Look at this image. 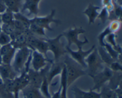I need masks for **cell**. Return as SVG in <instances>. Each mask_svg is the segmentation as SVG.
<instances>
[{
  "label": "cell",
  "instance_id": "obj_1",
  "mask_svg": "<svg viewBox=\"0 0 122 98\" xmlns=\"http://www.w3.org/2000/svg\"><path fill=\"white\" fill-rule=\"evenodd\" d=\"M63 63L66 69L68 87L71 86L79 78L86 75V70L71 59L67 54H66L63 57Z\"/></svg>",
  "mask_w": 122,
  "mask_h": 98
},
{
  "label": "cell",
  "instance_id": "obj_2",
  "mask_svg": "<svg viewBox=\"0 0 122 98\" xmlns=\"http://www.w3.org/2000/svg\"><path fill=\"white\" fill-rule=\"evenodd\" d=\"M31 53L32 50L27 47H24L16 50L11 66L18 75H20L25 72V67L30 57Z\"/></svg>",
  "mask_w": 122,
  "mask_h": 98
},
{
  "label": "cell",
  "instance_id": "obj_3",
  "mask_svg": "<svg viewBox=\"0 0 122 98\" xmlns=\"http://www.w3.org/2000/svg\"><path fill=\"white\" fill-rule=\"evenodd\" d=\"M85 63L86 64V68L85 69L86 74L90 77L102 71L105 67V64L101 60L97 48L86 58Z\"/></svg>",
  "mask_w": 122,
  "mask_h": 98
},
{
  "label": "cell",
  "instance_id": "obj_4",
  "mask_svg": "<svg viewBox=\"0 0 122 98\" xmlns=\"http://www.w3.org/2000/svg\"><path fill=\"white\" fill-rule=\"evenodd\" d=\"M86 33L85 30L83 29L82 27H77L75 26L74 27L69 28L66 31L63 32V36L66 38L67 40V44L66 46L70 47L72 44H75L77 49H82L83 46L86 44L89 43V40L86 37H85L83 41H81L79 39V35L81 34H84Z\"/></svg>",
  "mask_w": 122,
  "mask_h": 98
},
{
  "label": "cell",
  "instance_id": "obj_5",
  "mask_svg": "<svg viewBox=\"0 0 122 98\" xmlns=\"http://www.w3.org/2000/svg\"><path fill=\"white\" fill-rule=\"evenodd\" d=\"M63 37V34H60L57 37L52 38H46V43L48 46L49 51H51L54 55V61H58L63 60L64 55L67 54L66 46L61 41V38Z\"/></svg>",
  "mask_w": 122,
  "mask_h": 98
},
{
  "label": "cell",
  "instance_id": "obj_6",
  "mask_svg": "<svg viewBox=\"0 0 122 98\" xmlns=\"http://www.w3.org/2000/svg\"><path fill=\"white\" fill-rule=\"evenodd\" d=\"M56 10L53 9H52L50 14L44 17H38L35 16L34 17L30 19L31 23H34L38 25L39 27L46 29L50 31H54V29L50 27V24L54 23L56 25L61 24V21L58 19H56L54 18L56 15Z\"/></svg>",
  "mask_w": 122,
  "mask_h": 98
},
{
  "label": "cell",
  "instance_id": "obj_7",
  "mask_svg": "<svg viewBox=\"0 0 122 98\" xmlns=\"http://www.w3.org/2000/svg\"><path fill=\"white\" fill-rule=\"evenodd\" d=\"M113 74V72L107 66H105L104 68L95 75L92 76L91 77L93 79L94 86L91 89L94 91H100L101 87L104 85H106V83L108 82L112 78Z\"/></svg>",
  "mask_w": 122,
  "mask_h": 98
},
{
  "label": "cell",
  "instance_id": "obj_8",
  "mask_svg": "<svg viewBox=\"0 0 122 98\" xmlns=\"http://www.w3.org/2000/svg\"><path fill=\"white\" fill-rule=\"evenodd\" d=\"M95 48L96 46L94 44L92 46V47L88 50L83 51L82 48V49H77V51H74L71 49V47H69L66 46L67 54L77 63L79 64L85 69L86 68V64L85 63L86 58Z\"/></svg>",
  "mask_w": 122,
  "mask_h": 98
},
{
  "label": "cell",
  "instance_id": "obj_9",
  "mask_svg": "<svg viewBox=\"0 0 122 98\" xmlns=\"http://www.w3.org/2000/svg\"><path fill=\"white\" fill-rule=\"evenodd\" d=\"M53 60L46 58L42 53L38 51L32 50L31 53L30 65L32 68L35 71H39L45 67L48 62H52Z\"/></svg>",
  "mask_w": 122,
  "mask_h": 98
},
{
  "label": "cell",
  "instance_id": "obj_10",
  "mask_svg": "<svg viewBox=\"0 0 122 98\" xmlns=\"http://www.w3.org/2000/svg\"><path fill=\"white\" fill-rule=\"evenodd\" d=\"M64 66L63 59L58 61H52L46 74V78L50 85H51L53 79L56 76L60 75Z\"/></svg>",
  "mask_w": 122,
  "mask_h": 98
},
{
  "label": "cell",
  "instance_id": "obj_11",
  "mask_svg": "<svg viewBox=\"0 0 122 98\" xmlns=\"http://www.w3.org/2000/svg\"><path fill=\"white\" fill-rule=\"evenodd\" d=\"M75 98H101L99 92L91 89L89 91H85L77 86H75L71 89Z\"/></svg>",
  "mask_w": 122,
  "mask_h": 98
},
{
  "label": "cell",
  "instance_id": "obj_12",
  "mask_svg": "<svg viewBox=\"0 0 122 98\" xmlns=\"http://www.w3.org/2000/svg\"><path fill=\"white\" fill-rule=\"evenodd\" d=\"M41 0H24L23 5L20 13L27 10L29 15L38 16L39 13V4Z\"/></svg>",
  "mask_w": 122,
  "mask_h": 98
},
{
  "label": "cell",
  "instance_id": "obj_13",
  "mask_svg": "<svg viewBox=\"0 0 122 98\" xmlns=\"http://www.w3.org/2000/svg\"><path fill=\"white\" fill-rule=\"evenodd\" d=\"M18 74L14 71L11 64L2 63L0 65V77L2 80H13L18 76Z\"/></svg>",
  "mask_w": 122,
  "mask_h": 98
},
{
  "label": "cell",
  "instance_id": "obj_14",
  "mask_svg": "<svg viewBox=\"0 0 122 98\" xmlns=\"http://www.w3.org/2000/svg\"><path fill=\"white\" fill-rule=\"evenodd\" d=\"M101 9L100 7L94 5L92 3L89 4L85 10L83 11V14L86 15L88 18V24L89 25L94 24L95 20L99 15L98 10Z\"/></svg>",
  "mask_w": 122,
  "mask_h": 98
},
{
  "label": "cell",
  "instance_id": "obj_15",
  "mask_svg": "<svg viewBox=\"0 0 122 98\" xmlns=\"http://www.w3.org/2000/svg\"><path fill=\"white\" fill-rule=\"evenodd\" d=\"M20 92L22 93L23 98H44L39 89L35 88L30 85H27Z\"/></svg>",
  "mask_w": 122,
  "mask_h": 98
},
{
  "label": "cell",
  "instance_id": "obj_16",
  "mask_svg": "<svg viewBox=\"0 0 122 98\" xmlns=\"http://www.w3.org/2000/svg\"><path fill=\"white\" fill-rule=\"evenodd\" d=\"M5 5L7 9L13 13H20L23 5L24 0H2Z\"/></svg>",
  "mask_w": 122,
  "mask_h": 98
},
{
  "label": "cell",
  "instance_id": "obj_17",
  "mask_svg": "<svg viewBox=\"0 0 122 98\" xmlns=\"http://www.w3.org/2000/svg\"><path fill=\"white\" fill-rule=\"evenodd\" d=\"M122 81V72H113V76L110 80L108 81V83L107 85L111 89L114 90L121 87Z\"/></svg>",
  "mask_w": 122,
  "mask_h": 98
},
{
  "label": "cell",
  "instance_id": "obj_18",
  "mask_svg": "<svg viewBox=\"0 0 122 98\" xmlns=\"http://www.w3.org/2000/svg\"><path fill=\"white\" fill-rule=\"evenodd\" d=\"M60 86L61 87V98H67V73L65 65L64 64L63 70L60 75Z\"/></svg>",
  "mask_w": 122,
  "mask_h": 98
},
{
  "label": "cell",
  "instance_id": "obj_19",
  "mask_svg": "<svg viewBox=\"0 0 122 98\" xmlns=\"http://www.w3.org/2000/svg\"><path fill=\"white\" fill-rule=\"evenodd\" d=\"M97 51L105 66L108 67L113 61H116L111 57V55L108 54V53L104 47L99 46L98 48H97Z\"/></svg>",
  "mask_w": 122,
  "mask_h": 98
},
{
  "label": "cell",
  "instance_id": "obj_20",
  "mask_svg": "<svg viewBox=\"0 0 122 98\" xmlns=\"http://www.w3.org/2000/svg\"><path fill=\"white\" fill-rule=\"evenodd\" d=\"M116 34L114 33H110L106 37L104 41L106 40L105 43L110 45L118 53L120 54H122V48L116 42Z\"/></svg>",
  "mask_w": 122,
  "mask_h": 98
},
{
  "label": "cell",
  "instance_id": "obj_21",
  "mask_svg": "<svg viewBox=\"0 0 122 98\" xmlns=\"http://www.w3.org/2000/svg\"><path fill=\"white\" fill-rule=\"evenodd\" d=\"M100 93L101 98H121L118 96L115 91L111 89L107 85L101 87Z\"/></svg>",
  "mask_w": 122,
  "mask_h": 98
},
{
  "label": "cell",
  "instance_id": "obj_22",
  "mask_svg": "<svg viewBox=\"0 0 122 98\" xmlns=\"http://www.w3.org/2000/svg\"><path fill=\"white\" fill-rule=\"evenodd\" d=\"M49 86H50V83H48L46 76L43 79L41 85L40 87H39V90H40L41 93V94H42L44 98H51V93H50V90H49Z\"/></svg>",
  "mask_w": 122,
  "mask_h": 98
},
{
  "label": "cell",
  "instance_id": "obj_23",
  "mask_svg": "<svg viewBox=\"0 0 122 98\" xmlns=\"http://www.w3.org/2000/svg\"><path fill=\"white\" fill-rule=\"evenodd\" d=\"M14 18L15 20H19V21H20L23 25L25 30L29 29V27L31 24L30 19L28 18L27 17L23 15L22 13L20 12V13H14Z\"/></svg>",
  "mask_w": 122,
  "mask_h": 98
},
{
  "label": "cell",
  "instance_id": "obj_24",
  "mask_svg": "<svg viewBox=\"0 0 122 98\" xmlns=\"http://www.w3.org/2000/svg\"><path fill=\"white\" fill-rule=\"evenodd\" d=\"M29 30L32 32L33 34L36 35H39V36H44L45 38H47L46 34L45 32V29L42 27H39L38 25L35 24L34 23H31L30 26L29 27Z\"/></svg>",
  "mask_w": 122,
  "mask_h": 98
},
{
  "label": "cell",
  "instance_id": "obj_25",
  "mask_svg": "<svg viewBox=\"0 0 122 98\" xmlns=\"http://www.w3.org/2000/svg\"><path fill=\"white\" fill-rule=\"evenodd\" d=\"M1 15L2 23H12L14 20V13L8 9H6V10L1 14Z\"/></svg>",
  "mask_w": 122,
  "mask_h": 98
},
{
  "label": "cell",
  "instance_id": "obj_26",
  "mask_svg": "<svg viewBox=\"0 0 122 98\" xmlns=\"http://www.w3.org/2000/svg\"><path fill=\"white\" fill-rule=\"evenodd\" d=\"M15 51H16V49L13 47L10 51L5 54L4 55H2V63L6 64H11Z\"/></svg>",
  "mask_w": 122,
  "mask_h": 98
},
{
  "label": "cell",
  "instance_id": "obj_27",
  "mask_svg": "<svg viewBox=\"0 0 122 98\" xmlns=\"http://www.w3.org/2000/svg\"><path fill=\"white\" fill-rule=\"evenodd\" d=\"M0 97L1 98H14V94L5 89L4 81L0 77Z\"/></svg>",
  "mask_w": 122,
  "mask_h": 98
},
{
  "label": "cell",
  "instance_id": "obj_28",
  "mask_svg": "<svg viewBox=\"0 0 122 98\" xmlns=\"http://www.w3.org/2000/svg\"><path fill=\"white\" fill-rule=\"evenodd\" d=\"M1 31L9 35H11L15 30V28L13 26V22L12 23L8 24L2 23L1 26Z\"/></svg>",
  "mask_w": 122,
  "mask_h": 98
},
{
  "label": "cell",
  "instance_id": "obj_29",
  "mask_svg": "<svg viewBox=\"0 0 122 98\" xmlns=\"http://www.w3.org/2000/svg\"><path fill=\"white\" fill-rule=\"evenodd\" d=\"M110 33H112L111 32L110 30L109 27H107L106 28H105L104 30L103 31L101 32L100 34V35L98 36V40L99 44H100V46H102L103 47L104 45L105 44V41L104 39L106 38V37L107 36L108 34H109Z\"/></svg>",
  "mask_w": 122,
  "mask_h": 98
},
{
  "label": "cell",
  "instance_id": "obj_30",
  "mask_svg": "<svg viewBox=\"0 0 122 98\" xmlns=\"http://www.w3.org/2000/svg\"><path fill=\"white\" fill-rule=\"evenodd\" d=\"M108 16H109V12L108 11L106 7H104L101 9V12L99 13V15L97 18L100 19V20L101 21V23L105 24L106 21L108 19Z\"/></svg>",
  "mask_w": 122,
  "mask_h": 98
},
{
  "label": "cell",
  "instance_id": "obj_31",
  "mask_svg": "<svg viewBox=\"0 0 122 98\" xmlns=\"http://www.w3.org/2000/svg\"><path fill=\"white\" fill-rule=\"evenodd\" d=\"M11 41V38L10 36L1 31L0 33V45L2 46L4 45L8 44L10 43Z\"/></svg>",
  "mask_w": 122,
  "mask_h": 98
},
{
  "label": "cell",
  "instance_id": "obj_32",
  "mask_svg": "<svg viewBox=\"0 0 122 98\" xmlns=\"http://www.w3.org/2000/svg\"><path fill=\"white\" fill-rule=\"evenodd\" d=\"M121 21L120 20H113L112 22L108 26L110 30L112 33H114L117 31L120 27Z\"/></svg>",
  "mask_w": 122,
  "mask_h": 98
},
{
  "label": "cell",
  "instance_id": "obj_33",
  "mask_svg": "<svg viewBox=\"0 0 122 98\" xmlns=\"http://www.w3.org/2000/svg\"><path fill=\"white\" fill-rule=\"evenodd\" d=\"M113 72H122V66L121 62L119 61H114L108 66Z\"/></svg>",
  "mask_w": 122,
  "mask_h": 98
},
{
  "label": "cell",
  "instance_id": "obj_34",
  "mask_svg": "<svg viewBox=\"0 0 122 98\" xmlns=\"http://www.w3.org/2000/svg\"><path fill=\"white\" fill-rule=\"evenodd\" d=\"M13 26H14L15 30L19 31L20 32H23V33L25 31V28L24 27L23 25L19 20H17L14 19V21H13Z\"/></svg>",
  "mask_w": 122,
  "mask_h": 98
},
{
  "label": "cell",
  "instance_id": "obj_35",
  "mask_svg": "<svg viewBox=\"0 0 122 98\" xmlns=\"http://www.w3.org/2000/svg\"><path fill=\"white\" fill-rule=\"evenodd\" d=\"M13 48V47L12 46L11 43L2 46L1 47V49H0V54H1V55H4L5 54H6V53H8V51H10Z\"/></svg>",
  "mask_w": 122,
  "mask_h": 98
},
{
  "label": "cell",
  "instance_id": "obj_36",
  "mask_svg": "<svg viewBox=\"0 0 122 98\" xmlns=\"http://www.w3.org/2000/svg\"><path fill=\"white\" fill-rule=\"evenodd\" d=\"M7 9L5 5L2 0H0V14H2Z\"/></svg>",
  "mask_w": 122,
  "mask_h": 98
},
{
  "label": "cell",
  "instance_id": "obj_37",
  "mask_svg": "<svg viewBox=\"0 0 122 98\" xmlns=\"http://www.w3.org/2000/svg\"><path fill=\"white\" fill-rule=\"evenodd\" d=\"M2 63V55L0 54V65Z\"/></svg>",
  "mask_w": 122,
  "mask_h": 98
},
{
  "label": "cell",
  "instance_id": "obj_38",
  "mask_svg": "<svg viewBox=\"0 0 122 98\" xmlns=\"http://www.w3.org/2000/svg\"><path fill=\"white\" fill-rule=\"evenodd\" d=\"M1 24H2V20H1V15L0 14V27H1Z\"/></svg>",
  "mask_w": 122,
  "mask_h": 98
},
{
  "label": "cell",
  "instance_id": "obj_39",
  "mask_svg": "<svg viewBox=\"0 0 122 98\" xmlns=\"http://www.w3.org/2000/svg\"><path fill=\"white\" fill-rule=\"evenodd\" d=\"M1 27H0V33H1Z\"/></svg>",
  "mask_w": 122,
  "mask_h": 98
},
{
  "label": "cell",
  "instance_id": "obj_40",
  "mask_svg": "<svg viewBox=\"0 0 122 98\" xmlns=\"http://www.w3.org/2000/svg\"><path fill=\"white\" fill-rule=\"evenodd\" d=\"M19 98V96H17L16 97V98Z\"/></svg>",
  "mask_w": 122,
  "mask_h": 98
},
{
  "label": "cell",
  "instance_id": "obj_41",
  "mask_svg": "<svg viewBox=\"0 0 122 98\" xmlns=\"http://www.w3.org/2000/svg\"><path fill=\"white\" fill-rule=\"evenodd\" d=\"M1 45H0V49H1Z\"/></svg>",
  "mask_w": 122,
  "mask_h": 98
}]
</instances>
